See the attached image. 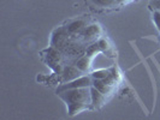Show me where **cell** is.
Wrapping results in <instances>:
<instances>
[{
  "instance_id": "obj_1",
  "label": "cell",
  "mask_w": 160,
  "mask_h": 120,
  "mask_svg": "<svg viewBox=\"0 0 160 120\" xmlns=\"http://www.w3.org/2000/svg\"><path fill=\"white\" fill-rule=\"evenodd\" d=\"M59 96L68 108V114L73 117L78 113L87 111L92 107V95H90V87L87 88L68 89L64 91L58 93Z\"/></svg>"
},
{
  "instance_id": "obj_2",
  "label": "cell",
  "mask_w": 160,
  "mask_h": 120,
  "mask_svg": "<svg viewBox=\"0 0 160 120\" xmlns=\"http://www.w3.org/2000/svg\"><path fill=\"white\" fill-rule=\"evenodd\" d=\"M43 59H45V63L47 64V66L54 72V74H58L60 76L62 72H63V69L66 65V60H65L64 54L54 47L47 48L46 50H43Z\"/></svg>"
},
{
  "instance_id": "obj_3",
  "label": "cell",
  "mask_w": 160,
  "mask_h": 120,
  "mask_svg": "<svg viewBox=\"0 0 160 120\" xmlns=\"http://www.w3.org/2000/svg\"><path fill=\"white\" fill-rule=\"evenodd\" d=\"M73 39L75 37H72L69 34L65 25L64 26H59L51 35V46L59 49L60 52H63L65 48L71 43Z\"/></svg>"
},
{
  "instance_id": "obj_4",
  "label": "cell",
  "mask_w": 160,
  "mask_h": 120,
  "mask_svg": "<svg viewBox=\"0 0 160 120\" xmlns=\"http://www.w3.org/2000/svg\"><path fill=\"white\" fill-rule=\"evenodd\" d=\"M93 84V78L90 74H83L76 79L68 82V83H60V85L57 88V94L60 91H64L68 89H76V88H87V87H92Z\"/></svg>"
},
{
  "instance_id": "obj_5",
  "label": "cell",
  "mask_w": 160,
  "mask_h": 120,
  "mask_svg": "<svg viewBox=\"0 0 160 120\" xmlns=\"http://www.w3.org/2000/svg\"><path fill=\"white\" fill-rule=\"evenodd\" d=\"M101 32H102V29L100 26V24H88L84 30L81 32V35L78 36L81 40L86 43H90V42H94L98 39H100L101 36Z\"/></svg>"
},
{
  "instance_id": "obj_6",
  "label": "cell",
  "mask_w": 160,
  "mask_h": 120,
  "mask_svg": "<svg viewBox=\"0 0 160 120\" xmlns=\"http://www.w3.org/2000/svg\"><path fill=\"white\" fill-rule=\"evenodd\" d=\"M84 73L81 71L80 69L73 64H66L63 69V72L60 74L62 77V83H68V82H71V80L78 78L81 76H83Z\"/></svg>"
},
{
  "instance_id": "obj_7",
  "label": "cell",
  "mask_w": 160,
  "mask_h": 120,
  "mask_svg": "<svg viewBox=\"0 0 160 120\" xmlns=\"http://www.w3.org/2000/svg\"><path fill=\"white\" fill-rule=\"evenodd\" d=\"M87 25H88L87 21H84V19H75V21L69 22L65 26L72 37H78Z\"/></svg>"
},
{
  "instance_id": "obj_8",
  "label": "cell",
  "mask_w": 160,
  "mask_h": 120,
  "mask_svg": "<svg viewBox=\"0 0 160 120\" xmlns=\"http://www.w3.org/2000/svg\"><path fill=\"white\" fill-rule=\"evenodd\" d=\"M90 95H92V107L93 108H100L101 106H104L106 103V100H107V96L104 95L101 91H99L95 87H90Z\"/></svg>"
},
{
  "instance_id": "obj_9",
  "label": "cell",
  "mask_w": 160,
  "mask_h": 120,
  "mask_svg": "<svg viewBox=\"0 0 160 120\" xmlns=\"http://www.w3.org/2000/svg\"><path fill=\"white\" fill-rule=\"evenodd\" d=\"M92 60H93L92 56L87 55V54H83V55L80 56L77 60H75L73 64L76 65L83 73H87V72H89L90 69H92Z\"/></svg>"
},
{
  "instance_id": "obj_10",
  "label": "cell",
  "mask_w": 160,
  "mask_h": 120,
  "mask_svg": "<svg viewBox=\"0 0 160 120\" xmlns=\"http://www.w3.org/2000/svg\"><path fill=\"white\" fill-rule=\"evenodd\" d=\"M92 4L99 8H111L117 6V0H90Z\"/></svg>"
},
{
  "instance_id": "obj_11",
  "label": "cell",
  "mask_w": 160,
  "mask_h": 120,
  "mask_svg": "<svg viewBox=\"0 0 160 120\" xmlns=\"http://www.w3.org/2000/svg\"><path fill=\"white\" fill-rule=\"evenodd\" d=\"M111 74V67L110 69H99L90 73L93 79H106Z\"/></svg>"
},
{
  "instance_id": "obj_12",
  "label": "cell",
  "mask_w": 160,
  "mask_h": 120,
  "mask_svg": "<svg viewBox=\"0 0 160 120\" xmlns=\"http://www.w3.org/2000/svg\"><path fill=\"white\" fill-rule=\"evenodd\" d=\"M99 53H101V49L99 47V45H98V41H94V42H90V45L87 46L86 48V54L89 56H92V58H94L96 54H99Z\"/></svg>"
},
{
  "instance_id": "obj_13",
  "label": "cell",
  "mask_w": 160,
  "mask_h": 120,
  "mask_svg": "<svg viewBox=\"0 0 160 120\" xmlns=\"http://www.w3.org/2000/svg\"><path fill=\"white\" fill-rule=\"evenodd\" d=\"M98 45H99V47L101 49V53H108L110 50H111V46H110V43H108V41L104 39V37H100V39H98Z\"/></svg>"
},
{
  "instance_id": "obj_14",
  "label": "cell",
  "mask_w": 160,
  "mask_h": 120,
  "mask_svg": "<svg viewBox=\"0 0 160 120\" xmlns=\"http://www.w3.org/2000/svg\"><path fill=\"white\" fill-rule=\"evenodd\" d=\"M152 17H153V23L157 26L158 31L160 32V11L159 10H154Z\"/></svg>"
},
{
  "instance_id": "obj_15",
  "label": "cell",
  "mask_w": 160,
  "mask_h": 120,
  "mask_svg": "<svg viewBox=\"0 0 160 120\" xmlns=\"http://www.w3.org/2000/svg\"><path fill=\"white\" fill-rule=\"evenodd\" d=\"M151 6L154 10H159L160 11V0H152L151 1Z\"/></svg>"
},
{
  "instance_id": "obj_16",
  "label": "cell",
  "mask_w": 160,
  "mask_h": 120,
  "mask_svg": "<svg viewBox=\"0 0 160 120\" xmlns=\"http://www.w3.org/2000/svg\"><path fill=\"white\" fill-rule=\"evenodd\" d=\"M132 0H117V5H124V4H128Z\"/></svg>"
}]
</instances>
